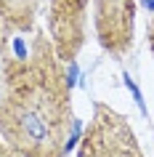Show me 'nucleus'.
I'll return each mask as SVG.
<instances>
[{
	"instance_id": "nucleus-1",
	"label": "nucleus",
	"mask_w": 154,
	"mask_h": 157,
	"mask_svg": "<svg viewBox=\"0 0 154 157\" xmlns=\"http://www.w3.org/2000/svg\"><path fill=\"white\" fill-rule=\"evenodd\" d=\"M122 80H125V88L130 91V96H133V101H136V107L141 109V115H149V109H146V101H144V93H141V88L136 85V80H133L128 72L122 75Z\"/></svg>"
},
{
	"instance_id": "nucleus-2",
	"label": "nucleus",
	"mask_w": 154,
	"mask_h": 157,
	"mask_svg": "<svg viewBox=\"0 0 154 157\" xmlns=\"http://www.w3.org/2000/svg\"><path fill=\"white\" fill-rule=\"evenodd\" d=\"M80 136H82V120H72V131H69V139H66V144H64V155H69L74 147H77V141H80Z\"/></svg>"
},
{
	"instance_id": "nucleus-3",
	"label": "nucleus",
	"mask_w": 154,
	"mask_h": 157,
	"mask_svg": "<svg viewBox=\"0 0 154 157\" xmlns=\"http://www.w3.org/2000/svg\"><path fill=\"white\" fill-rule=\"evenodd\" d=\"M66 88H74V85L80 83V67H77V61L74 59H69V67H66Z\"/></svg>"
}]
</instances>
